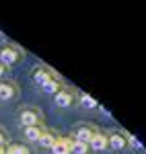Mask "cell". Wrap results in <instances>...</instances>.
Here are the masks:
<instances>
[{
  "label": "cell",
  "mask_w": 146,
  "mask_h": 154,
  "mask_svg": "<svg viewBox=\"0 0 146 154\" xmlns=\"http://www.w3.org/2000/svg\"><path fill=\"white\" fill-rule=\"evenodd\" d=\"M0 60H2V64L11 66V64H14V60H17V51L11 49V48H4L0 51Z\"/></svg>",
  "instance_id": "obj_1"
},
{
  "label": "cell",
  "mask_w": 146,
  "mask_h": 154,
  "mask_svg": "<svg viewBox=\"0 0 146 154\" xmlns=\"http://www.w3.org/2000/svg\"><path fill=\"white\" fill-rule=\"evenodd\" d=\"M21 123L27 125V128H33V125H37V115L31 113V111H23L21 113Z\"/></svg>",
  "instance_id": "obj_2"
},
{
  "label": "cell",
  "mask_w": 146,
  "mask_h": 154,
  "mask_svg": "<svg viewBox=\"0 0 146 154\" xmlns=\"http://www.w3.org/2000/svg\"><path fill=\"white\" fill-rule=\"evenodd\" d=\"M51 152H54V154H68V152H70V146L64 142V140H60V142H54V146H51Z\"/></svg>",
  "instance_id": "obj_3"
},
{
  "label": "cell",
  "mask_w": 146,
  "mask_h": 154,
  "mask_svg": "<svg viewBox=\"0 0 146 154\" xmlns=\"http://www.w3.org/2000/svg\"><path fill=\"white\" fill-rule=\"evenodd\" d=\"M91 146H93L95 150H103V148L107 146V140H105L103 136H93V138H91Z\"/></svg>",
  "instance_id": "obj_4"
},
{
  "label": "cell",
  "mask_w": 146,
  "mask_h": 154,
  "mask_svg": "<svg viewBox=\"0 0 146 154\" xmlns=\"http://www.w3.org/2000/svg\"><path fill=\"white\" fill-rule=\"evenodd\" d=\"M56 103L60 107H68L70 105V95H68V93H58V95H56Z\"/></svg>",
  "instance_id": "obj_5"
},
{
  "label": "cell",
  "mask_w": 146,
  "mask_h": 154,
  "mask_svg": "<svg viewBox=\"0 0 146 154\" xmlns=\"http://www.w3.org/2000/svg\"><path fill=\"white\" fill-rule=\"evenodd\" d=\"M11 97H12V86L11 84H0V99L8 101Z\"/></svg>",
  "instance_id": "obj_6"
},
{
  "label": "cell",
  "mask_w": 146,
  "mask_h": 154,
  "mask_svg": "<svg viewBox=\"0 0 146 154\" xmlns=\"http://www.w3.org/2000/svg\"><path fill=\"white\" fill-rule=\"evenodd\" d=\"M25 136H27L29 140H39L41 131H39V128H37V125H33V128H27V130H25Z\"/></svg>",
  "instance_id": "obj_7"
},
{
  "label": "cell",
  "mask_w": 146,
  "mask_h": 154,
  "mask_svg": "<svg viewBox=\"0 0 146 154\" xmlns=\"http://www.w3.org/2000/svg\"><path fill=\"white\" fill-rule=\"evenodd\" d=\"M33 80H35L37 84H41V86H43V84L48 82L49 78H48V74H45L43 70H37V72H35V76H33Z\"/></svg>",
  "instance_id": "obj_8"
},
{
  "label": "cell",
  "mask_w": 146,
  "mask_h": 154,
  "mask_svg": "<svg viewBox=\"0 0 146 154\" xmlns=\"http://www.w3.org/2000/svg\"><path fill=\"white\" fill-rule=\"evenodd\" d=\"M39 144L45 146V148H51V146H54V138H51L49 134H41V136H39Z\"/></svg>",
  "instance_id": "obj_9"
},
{
  "label": "cell",
  "mask_w": 146,
  "mask_h": 154,
  "mask_svg": "<svg viewBox=\"0 0 146 154\" xmlns=\"http://www.w3.org/2000/svg\"><path fill=\"white\" fill-rule=\"evenodd\" d=\"M80 103H82V107H86V109H93V107H97V103H95V99L89 95H82L80 97Z\"/></svg>",
  "instance_id": "obj_10"
},
{
  "label": "cell",
  "mask_w": 146,
  "mask_h": 154,
  "mask_svg": "<svg viewBox=\"0 0 146 154\" xmlns=\"http://www.w3.org/2000/svg\"><path fill=\"white\" fill-rule=\"evenodd\" d=\"M91 138H93L91 130H80V131H78V142L86 144V142H91Z\"/></svg>",
  "instance_id": "obj_11"
},
{
  "label": "cell",
  "mask_w": 146,
  "mask_h": 154,
  "mask_svg": "<svg viewBox=\"0 0 146 154\" xmlns=\"http://www.w3.org/2000/svg\"><path fill=\"white\" fill-rule=\"evenodd\" d=\"M72 152L74 154H85L86 152V144H82V142H78V140H76V142L72 144Z\"/></svg>",
  "instance_id": "obj_12"
},
{
  "label": "cell",
  "mask_w": 146,
  "mask_h": 154,
  "mask_svg": "<svg viewBox=\"0 0 146 154\" xmlns=\"http://www.w3.org/2000/svg\"><path fill=\"white\" fill-rule=\"evenodd\" d=\"M123 138L122 136H117V134H115V136H111V146H113V148H122L123 146Z\"/></svg>",
  "instance_id": "obj_13"
},
{
  "label": "cell",
  "mask_w": 146,
  "mask_h": 154,
  "mask_svg": "<svg viewBox=\"0 0 146 154\" xmlns=\"http://www.w3.org/2000/svg\"><path fill=\"white\" fill-rule=\"evenodd\" d=\"M43 91L45 93H54V91H58V84L54 82V80H48V82L43 84Z\"/></svg>",
  "instance_id": "obj_14"
},
{
  "label": "cell",
  "mask_w": 146,
  "mask_h": 154,
  "mask_svg": "<svg viewBox=\"0 0 146 154\" xmlns=\"http://www.w3.org/2000/svg\"><path fill=\"white\" fill-rule=\"evenodd\" d=\"M6 154H27V150L21 148V146H12V148H8V152H6Z\"/></svg>",
  "instance_id": "obj_15"
},
{
  "label": "cell",
  "mask_w": 146,
  "mask_h": 154,
  "mask_svg": "<svg viewBox=\"0 0 146 154\" xmlns=\"http://www.w3.org/2000/svg\"><path fill=\"white\" fill-rule=\"evenodd\" d=\"M130 144H132L134 148H140V142L136 140V136H130Z\"/></svg>",
  "instance_id": "obj_16"
},
{
  "label": "cell",
  "mask_w": 146,
  "mask_h": 154,
  "mask_svg": "<svg viewBox=\"0 0 146 154\" xmlns=\"http://www.w3.org/2000/svg\"><path fill=\"white\" fill-rule=\"evenodd\" d=\"M2 140H4V138H2V134H0V148H2Z\"/></svg>",
  "instance_id": "obj_17"
},
{
  "label": "cell",
  "mask_w": 146,
  "mask_h": 154,
  "mask_svg": "<svg viewBox=\"0 0 146 154\" xmlns=\"http://www.w3.org/2000/svg\"><path fill=\"white\" fill-rule=\"evenodd\" d=\"M2 74H4V70H2V66H0V76H2Z\"/></svg>",
  "instance_id": "obj_18"
},
{
  "label": "cell",
  "mask_w": 146,
  "mask_h": 154,
  "mask_svg": "<svg viewBox=\"0 0 146 154\" xmlns=\"http://www.w3.org/2000/svg\"><path fill=\"white\" fill-rule=\"evenodd\" d=\"M0 154H4V150H2V148H0Z\"/></svg>",
  "instance_id": "obj_19"
}]
</instances>
